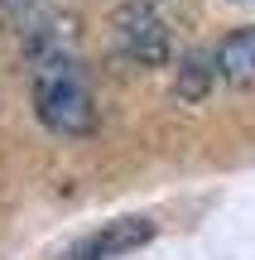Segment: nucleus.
<instances>
[{"instance_id": "obj_1", "label": "nucleus", "mask_w": 255, "mask_h": 260, "mask_svg": "<svg viewBox=\"0 0 255 260\" xmlns=\"http://www.w3.org/2000/svg\"><path fill=\"white\" fill-rule=\"evenodd\" d=\"M34 111L53 135H87L96 121L92 92L63 48H44L34 58Z\"/></svg>"}, {"instance_id": "obj_2", "label": "nucleus", "mask_w": 255, "mask_h": 260, "mask_svg": "<svg viewBox=\"0 0 255 260\" xmlns=\"http://www.w3.org/2000/svg\"><path fill=\"white\" fill-rule=\"evenodd\" d=\"M111 34H116V48H121L130 63H140V68H164L169 63V48H173L169 19L154 5H140V0H135V5L116 10Z\"/></svg>"}, {"instance_id": "obj_3", "label": "nucleus", "mask_w": 255, "mask_h": 260, "mask_svg": "<svg viewBox=\"0 0 255 260\" xmlns=\"http://www.w3.org/2000/svg\"><path fill=\"white\" fill-rule=\"evenodd\" d=\"M150 236H154V222H144V217H125V222H111V226H101L96 236L77 241L63 260H116V255L135 251V246H144Z\"/></svg>"}, {"instance_id": "obj_4", "label": "nucleus", "mask_w": 255, "mask_h": 260, "mask_svg": "<svg viewBox=\"0 0 255 260\" xmlns=\"http://www.w3.org/2000/svg\"><path fill=\"white\" fill-rule=\"evenodd\" d=\"M217 73L227 77V82H236V87L255 82V24L241 29V34H231L227 44L217 48Z\"/></svg>"}, {"instance_id": "obj_5", "label": "nucleus", "mask_w": 255, "mask_h": 260, "mask_svg": "<svg viewBox=\"0 0 255 260\" xmlns=\"http://www.w3.org/2000/svg\"><path fill=\"white\" fill-rule=\"evenodd\" d=\"M212 77H217V58L188 53L183 68H178V96H183V102H202V96L212 92Z\"/></svg>"}, {"instance_id": "obj_6", "label": "nucleus", "mask_w": 255, "mask_h": 260, "mask_svg": "<svg viewBox=\"0 0 255 260\" xmlns=\"http://www.w3.org/2000/svg\"><path fill=\"white\" fill-rule=\"evenodd\" d=\"M0 24L34 44V34L44 29V0H0Z\"/></svg>"}]
</instances>
